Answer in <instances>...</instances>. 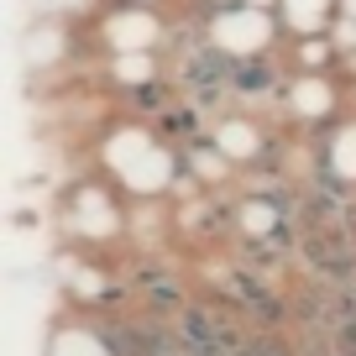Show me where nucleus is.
Returning <instances> with one entry per match:
<instances>
[{
  "label": "nucleus",
  "mask_w": 356,
  "mask_h": 356,
  "mask_svg": "<svg viewBox=\"0 0 356 356\" xmlns=\"http://www.w3.org/2000/svg\"><path fill=\"white\" fill-rule=\"evenodd\" d=\"M278 22H283V37H289V42H299V37H325L341 22V0H283Z\"/></svg>",
  "instance_id": "9d476101"
},
{
  "label": "nucleus",
  "mask_w": 356,
  "mask_h": 356,
  "mask_svg": "<svg viewBox=\"0 0 356 356\" xmlns=\"http://www.w3.org/2000/svg\"><path fill=\"white\" fill-rule=\"evenodd\" d=\"M58 220H63V236L74 246H84L89 257H100L105 246L131 236V200L105 173H95V178H79L74 189L63 194Z\"/></svg>",
  "instance_id": "f03ea898"
},
{
  "label": "nucleus",
  "mask_w": 356,
  "mask_h": 356,
  "mask_svg": "<svg viewBox=\"0 0 356 356\" xmlns=\"http://www.w3.org/2000/svg\"><path fill=\"white\" fill-rule=\"evenodd\" d=\"M351 89L356 84H346V74H299V68H289V84H283L278 111L289 115L299 131L320 136V131H330V126L346 115Z\"/></svg>",
  "instance_id": "39448f33"
},
{
  "label": "nucleus",
  "mask_w": 356,
  "mask_h": 356,
  "mask_svg": "<svg viewBox=\"0 0 356 356\" xmlns=\"http://www.w3.org/2000/svg\"><path fill=\"white\" fill-rule=\"evenodd\" d=\"M95 163L131 204L168 200L184 184V147L147 121H111L95 142Z\"/></svg>",
  "instance_id": "f257e3e1"
},
{
  "label": "nucleus",
  "mask_w": 356,
  "mask_h": 356,
  "mask_svg": "<svg viewBox=\"0 0 356 356\" xmlns=\"http://www.w3.org/2000/svg\"><path fill=\"white\" fill-rule=\"evenodd\" d=\"M314 168H320L330 184L356 194V111H346L330 131L314 136Z\"/></svg>",
  "instance_id": "1a4fd4ad"
},
{
  "label": "nucleus",
  "mask_w": 356,
  "mask_h": 356,
  "mask_svg": "<svg viewBox=\"0 0 356 356\" xmlns=\"http://www.w3.org/2000/svg\"><path fill=\"white\" fill-rule=\"evenodd\" d=\"M89 37L100 47V58L168 53L173 37H178V22H173V11H147V6H115V0H105L100 16L89 22Z\"/></svg>",
  "instance_id": "7ed1b4c3"
},
{
  "label": "nucleus",
  "mask_w": 356,
  "mask_h": 356,
  "mask_svg": "<svg viewBox=\"0 0 356 356\" xmlns=\"http://www.w3.org/2000/svg\"><path fill=\"white\" fill-rule=\"evenodd\" d=\"M241 6H257V11H278L283 0H241Z\"/></svg>",
  "instance_id": "ddd939ff"
},
{
  "label": "nucleus",
  "mask_w": 356,
  "mask_h": 356,
  "mask_svg": "<svg viewBox=\"0 0 356 356\" xmlns=\"http://www.w3.org/2000/svg\"><path fill=\"white\" fill-rule=\"evenodd\" d=\"M115 6H147V11H168L173 0H115Z\"/></svg>",
  "instance_id": "f8f14e48"
},
{
  "label": "nucleus",
  "mask_w": 356,
  "mask_h": 356,
  "mask_svg": "<svg viewBox=\"0 0 356 356\" xmlns=\"http://www.w3.org/2000/svg\"><path fill=\"white\" fill-rule=\"evenodd\" d=\"M204 42L215 47L231 63H262V58L278 53L283 42V22L278 11H257V6H220V11L204 16Z\"/></svg>",
  "instance_id": "20e7f679"
},
{
  "label": "nucleus",
  "mask_w": 356,
  "mask_h": 356,
  "mask_svg": "<svg viewBox=\"0 0 356 356\" xmlns=\"http://www.w3.org/2000/svg\"><path fill=\"white\" fill-rule=\"evenodd\" d=\"M68 58H74V22H63V16H32V22H26V37H22L26 74H37V68L53 74Z\"/></svg>",
  "instance_id": "6e6552de"
},
{
  "label": "nucleus",
  "mask_w": 356,
  "mask_h": 356,
  "mask_svg": "<svg viewBox=\"0 0 356 356\" xmlns=\"http://www.w3.org/2000/svg\"><path fill=\"white\" fill-rule=\"evenodd\" d=\"M210 142L220 147L236 168H252V173H257V168H267V163H273V152H278L267 121L257 111H241V105H236V111H220L210 121Z\"/></svg>",
  "instance_id": "423d86ee"
},
{
  "label": "nucleus",
  "mask_w": 356,
  "mask_h": 356,
  "mask_svg": "<svg viewBox=\"0 0 356 356\" xmlns=\"http://www.w3.org/2000/svg\"><path fill=\"white\" fill-rule=\"evenodd\" d=\"M346 53L341 42H335V32L325 37H299V42L289 47V68H299V74H341Z\"/></svg>",
  "instance_id": "9b49d317"
},
{
  "label": "nucleus",
  "mask_w": 356,
  "mask_h": 356,
  "mask_svg": "<svg viewBox=\"0 0 356 356\" xmlns=\"http://www.w3.org/2000/svg\"><path fill=\"white\" fill-rule=\"evenodd\" d=\"M100 79L121 100H131L142 89L173 84V68H168V53H115V58H100Z\"/></svg>",
  "instance_id": "0eeeda50"
}]
</instances>
